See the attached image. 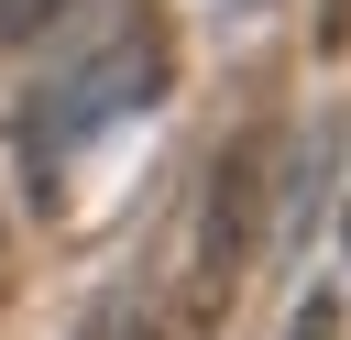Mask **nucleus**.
<instances>
[{"label": "nucleus", "mask_w": 351, "mask_h": 340, "mask_svg": "<svg viewBox=\"0 0 351 340\" xmlns=\"http://www.w3.org/2000/svg\"><path fill=\"white\" fill-rule=\"evenodd\" d=\"M165 99H176V11H165V0H121L88 44L55 55V77H44V88L22 99V121H11L33 197L55 208L66 175H77L121 121H143V110H165Z\"/></svg>", "instance_id": "f257e3e1"}, {"label": "nucleus", "mask_w": 351, "mask_h": 340, "mask_svg": "<svg viewBox=\"0 0 351 340\" xmlns=\"http://www.w3.org/2000/svg\"><path fill=\"white\" fill-rule=\"evenodd\" d=\"M252 219H263V143H230L208 165V197H197V252H186V318L208 329L252 263Z\"/></svg>", "instance_id": "f03ea898"}, {"label": "nucleus", "mask_w": 351, "mask_h": 340, "mask_svg": "<svg viewBox=\"0 0 351 340\" xmlns=\"http://www.w3.org/2000/svg\"><path fill=\"white\" fill-rule=\"evenodd\" d=\"M66 11H77V0H0V44H44Z\"/></svg>", "instance_id": "7ed1b4c3"}, {"label": "nucleus", "mask_w": 351, "mask_h": 340, "mask_svg": "<svg viewBox=\"0 0 351 340\" xmlns=\"http://www.w3.org/2000/svg\"><path fill=\"white\" fill-rule=\"evenodd\" d=\"M77 340H143V318H132V307L110 296V307H88V329H77Z\"/></svg>", "instance_id": "20e7f679"}, {"label": "nucleus", "mask_w": 351, "mask_h": 340, "mask_svg": "<svg viewBox=\"0 0 351 340\" xmlns=\"http://www.w3.org/2000/svg\"><path fill=\"white\" fill-rule=\"evenodd\" d=\"M318 55H351V0H318Z\"/></svg>", "instance_id": "39448f33"}, {"label": "nucleus", "mask_w": 351, "mask_h": 340, "mask_svg": "<svg viewBox=\"0 0 351 340\" xmlns=\"http://www.w3.org/2000/svg\"><path fill=\"white\" fill-rule=\"evenodd\" d=\"M0 307H11V219H0Z\"/></svg>", "instance_id": "423d86ee"}, {"label": "nucleus", "mask_w": 351, "mask_h": 340, "mask_svg": "<svg viewBox=\"0 0 351 340\" xmlns=\"http://www.w3.org/2000/svg\"><path fill=\"white\" fill-rule=\"evenodd\" d=\"M241 11H252V0H241Z\"/></svg>", "instance_id": "0eeeda50"}, {"label": "nucleus", "mask_w": 351, "mask_h": 340, "mask_svg": "<svg viewBox=\"0 0 351 340\" xmlns=\"http://www.w3.org/2000/svg\"><path fill=\"white\" fill-rule=\"evenodd\" d=\"M340 230H351V219H340Z\"/></svg>", "instance_id": "6e6552de"}]
</instances>
